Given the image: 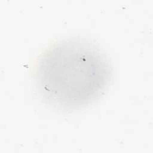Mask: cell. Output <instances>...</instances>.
<instances>
[{
    "instance_id": "1",
    "label": "cell",
    "mask_w": 153,
    "mask_h": 153,
    "mask_svg": "<svg viewBox=\"0 0 153 153\" xmlns=\"http://www.w3.org/2000/svg\"><path fill=\"white\" fill-rule=\"evenodd\" d=\"M110 73L106 58L94 44L73 38L54 45L43 54L36 78L48 101L64 108H75L99 97Z\"/></svg>"
}]
</instances>
